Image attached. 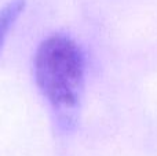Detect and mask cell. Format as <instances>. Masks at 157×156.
<instances>
[{
    "instance_id": "6da1fadb",
    "label": "cell",
    "mask_w": 157,
    "mask_h": 156,
    "mask_svg": "<svg viewBox=\"0 0 157 156\" xmlns=\"http://www.w3.org/2000/svg\"><path fill=\"white\" fill-rule=\"evenodd\" d=\"M35 79L63 129L77 122L84 93V57L63 35L47 37L35 55Z\"/></svg>"
},
{
    "instance_id": "7a4b0ae2",
    "label": "cell",
    "mask_w": 157,
    "mask_h": 156,
    "mask_svg": "<svg viewBox=\"0 0 157 156\" xmlns=\"http://www.w3.org/2000/svg\"><path fill=\"white\" fill-rule=\"evenodd\" d=\"M24 7L25 0H13L0 10V53H2L3 44H4L6 37L8 35V30L15 24L18 17L21 15Z\"/></svg>"
}]
</instances>
